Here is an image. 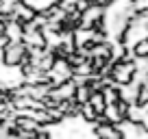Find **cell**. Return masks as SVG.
<instances>
[{"label":"cell","instance_id":"cell-4","mask_svg":"<svg viewBox=\"0 0 148 139\" xmlns=\"http://www.w3.org/2000/svg\"><path fill=\"white\" fill-rule=\"evenodd\" d=\"M89 104H92V107L96 109V113H98V115H102V113H105V109H107V100H105V93H100V91L92 93V98H89Z\"/></svg>","mask_w":148,"mask_h":139},{"label":"cell","instance_id":"cell-2","mask_svg":"<svg viewBox=\"0 0 148 139\" xmlns=\"http://www.w3.org/2000/svg\"><path fill=\"white\" fill-rule=\"evenodd\" d=\"M137 76V61L135 63H122V61H113V83L120 87H129L135 83Z\"/></svg>","mask_w":148,"mask_h":139},{"label":"cell","instance_id":"cell-8","mask_svg":"<svg viewBox=\"0 0 148 139\" xmlns=\"http://www.w3.org/2000/svg\"><path fill=\"white\" fill-rule=\"evenodd\" d=\"M142 126H144V130H146V133H148V115H146V117H144V120H142Z\"/></svg>","mask_w":148,"mask_h":139},{"label":"cell","instance_id":"cell-1","mask_svg":"<svg viewBox=\"0 0 148 139\" xmlns=\"http://www.w3.org/2000/svg\"><path fill=\"white\" fill-rule=\"evenodd\" d=\"M28 48L24 42H11L7 48L0 50V57H2V67H9V70H18L22 65L24 57H26Z\"/></svg>","mask_w":148,"mask_h":139},{"label":"cell","instance_id":"cell-5","mask_svg":"<svg viewBox=\"0 0 148 139\" xmlns=\"http://www.w3.org/2000/svg\"><path fill=\"white\" fill-rule=\"evenodd\" d=\"M87 61H89V55H83L81 50H76V52L70 55L68 63H70V67H72V70H76V67H81V65H85Z\"/></svg>","mask_w":148,"mask_h":139},{"label":"cell","instance_id":"cell-3","mask_svg":"<svg viewBox=\"0 0 148 139\" xmlns=\"http://www.w3.org/2000/svg\"><path fill=\"white\" fill-rule=\"evenodd\" d=\"M2 33H5L11 42H24V26L20 22H7L5 26H2Z\"/></svg>","mask_w":148,"mask_h":139},{"label":"cell","instance_id":"cell-7","mask_svg":"<svg viewBox=\"0 0 148 139\" xmlns=\"http://www.w3.org/2000/svg\"><path fill=\"white\" fill-rule=\"evenodd\" d=\"M89 98H92V89L89 87H79L76 89V102H79V104H87Z\"/></svg>","mask_w":148,"mask_h":139},{"label":"cell","instance_id":"cell-6","mask_svg":"<svg viewBox=\"0 0 148 139\" xmlns=\"http://www.w3.org/2000/svg\"><path fill=\"white\" fill-rule=\"evenodd\" d=\"M102 115H105L111 124H120V122L124 120V117H122V113L118 111L116 104H107V109H105V113H102Z\"/></svg>","mask_w":148,"mask_h":139}]
</instances>
